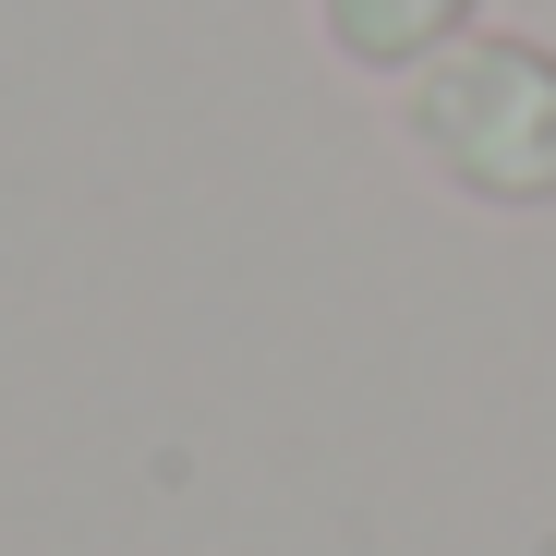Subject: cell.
Segmentation results:
<instances>
[{
	"label": "cell",
	"mask_w": 556,
	"mask_h": 556,
	"mask_svg": "<svg viewBox=\"0 0 556 556\" xmlns=\"http://www.w3.org/2000/svg\"><path fill=\"white\" fill-rule=\"evenodd\" d=\"M412 134L447 181H472L496 206H532L556 194V61L520 49V37H484L412 85Z\"/></svg>",
	"instance_id": "1"
},
{
	"label": "cell",
	"mask_w": 556,
	"mask_h": 556,
	"mask_svg": "<svg viewBox=\"0 0 556 556\" xmlns=\"http://www.w3.org/2000/svg\"><path fill=\"white\" fill-rule=\"evenodd\" d=\"M447 13H459V0H327V37L351 61H412Z\"/></svg>",
	"instance_id": "2"
}]
</instances>
